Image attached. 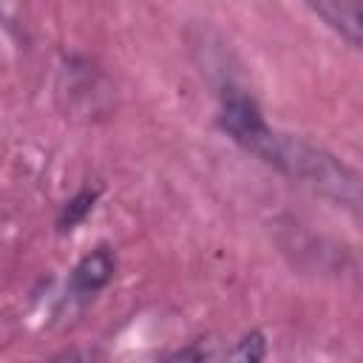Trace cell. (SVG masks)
<instances>
[{
	"instance_id": "obj_1",
	"label": "cell",
	"mask_w": 363,
	"mask_h": 363,
	"mask_svg": "<svg viewBox=\"0 0 363 363\" xmlns=\"http://www.w3.org/2000/svg\"><path fill=\"white\" fill-rule=\"evenodd\" d=\"M216 125L241 150H247L275 173L363 218V173H357L332 150L309 142L306 136L272 128L258 99L241 85L227 82L221 88Z\"/></svg>"
},
{
	"instance_id": "obj_2",
	"label": "cell",
	"mask_w": 363,
	"mask_h": 363,
	"mask_svg": "<svg viewBox=\"0 0 363 363\" xmlns=\"http://www.w3.org/2000/svg\"><path fill=\"white\" fill-rule=\"evenodd\" d=\"M113 275H116V252L108 244H96L74 264L65 284V303L85 306L113 281Z\"/></svg>"
},
{
	"instance_id": "obj_3",
	"label": "cell",
	"mask_w": 363,
	"mask_h": 363,
	"mask_svg": "<svg viewBox=\"0 0 363 363\" xmlns=\"http://www.w3.org/2000/svg\"><path fill=\"white\" fill-rule=\"evenodd\" d=\"M309 11L318 14L346 43L363 48V0H318L309 3Z\"/></svg>"
},
{
	"instance_id": "obj_4",
	"label": "cell",
	"mask_w": 363,
	"mask_h": 363,
	"mask_svg": "<svg viewBox=\"0 0 363 363\" xmlns=\"http://www.w3.org/2000/svg\"><path fill=\"white\" fill-rule=\"evenodd\" d=\"M99 196H102V187H99V184H85V187H79V190L60 207L57 230H60V233H71L77 224H82V221L94 213Z\"/></svg>"
},
{
	"instance_id": "obj_5",
	"label": "cell",
	"mask_w": 363,
	"mask_h": 363,
	"mask_svg": "<svg viewBox=\"0 0 363 363\" xmlns=\"http://www.w3.org/2000/svg\"><path fill=\"white\" fill-rule=\"evenodd\" d=\"M267 352H269V340L261 329H250L244 332L224 354L221 363H264L267 360Z\"/></svg>"
},
{
	"instance_id": "obj_6",
	"label": "cell",
	"mask_w": 363,
	"mask_h": 363,
	"mask_svg": "<svg viewBox=\"0 0 363 363\" xmlns=\"http://www.w3.org/2000/svg\"><path fill=\"white\" fill-rule=\"evenodd\" d=\"M210 360H213L210 349H207L201 340H193V343H187V346H182V349H173L170 354H164V357L156 360V363H210Z\"/></svg>"
},
{
	"instance_id": "obj_7",
	"label": "cell",
	"mask_w": 363,
	"mask_h": 363,
	"mask_svg": "<svg viewBox=\"0 0 363 363\" xmlns=\"http://www.w3.org/2000/svg\"><path fill=\"white\" fill-rule=\"evenodd\" d=\"M48 363H94V354H91L88 349L71 346V349H62V352H57L54 357H48Z\"/></svg>"
}]
</instances>
